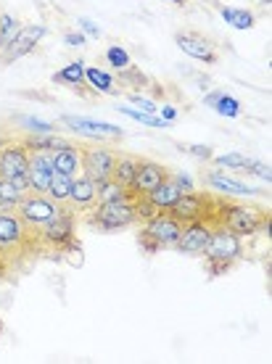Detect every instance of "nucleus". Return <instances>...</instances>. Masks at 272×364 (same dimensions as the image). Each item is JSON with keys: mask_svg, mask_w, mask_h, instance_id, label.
<instances>
[{"mask_svg": "<svg viewBox=\"0 0 272 364\" xmlns=\"http://www.w3.org/2000/svg\"><path fill=\"white\" fill-rule=\"evenodd\" d=\"M214 161H217L219 166H227V169H241V172H246L249 164H251V159H246L244 154H225V156H217Z\"/></svg>", "mask_w": 272, "mask_h": 364, "instance_id": "33", "label": "nucleus"}, {"mask_svg": "<svg viewBox=\"0 0 272 364\" xmlns=\"http://www.w3.org/2000/svg\"><path fill=\"white\" fill-rule=\"evenodd\" d=\"M162 119H167V122H174V119H177V111H174V106H162Z\"/></svg>", "mask_w": 272, "mask_h": 364, "instance_id": "43", "label": "nucleus"}, {"mask_svg": "<svg viewBox=\"0 0 272 364\" xmlns=\"http://www.w3.org/2000/svg\"><path fill=\"white\" fill-rule=\"evenodd\" d=\"M246 172H249V174H256V177H259V180H264V182H267V185H270V182H272V172H270V166L262 164V161H251V164H249V169H246Z\"/></svg>", "mask_w": 272, "mask_h": 364, "instance_id": "37", "label": "nucleus"}, {"mask_svg": "<svg viewBox=\"0 0 272 364\" xmlns=\"http://www.w3.org/2000/svg\"><path fill=\"white\" fill-rule=\"evenodd\" d=\"M72 180H74V177H69V174L53 172L46 196L51 200H56V203H66V200H69V191H72Z\"/></svg>", "mask_w": 272, "mask_h": 364, "instance_id": "27", "label": "nucleus"}, {"mask_svg": "<svg viewBox=\"0 0 272 364\" xmlns=\"http://www.w3.org/2000/svg\"><path fill=\"white\" fill-rule=\"evenodd\" d=\"M204 256H206V262H222V264L233 267V262H238L244 256V243H241V237L236 232L214 225L206 248H204Z\"/></svg>", "mask_w": 272, "mask_h": 364, "instance_id": "4", "label": "nucleus"}, {"mask_svg": "<svg viewBox=\"0 0 272 364\" xmlns=\"http://www.w3.org/2000/svg\"><path fill=\"white\" fill-rule=\"evenodd\" d=\"M51 161H53V172L69 174V177H77L82 172V151L77 146L61 148L51 154Z\"/></svg>", "mask_w": 272, "mask_h": 364, "instance_id": "19", "label": "nucleus"}, {"mask_svg": "<svg viewBox=\"0 0 272 364\" xmlns=\"http://www.w3.org/2000/svg\"><path fill=\"white\" fill-rule=\"evenodd\" d=\"M219 92H222V90H217V92H211V95H206V100H204V103H206V106H214V100L219 98Z\"/></svg>", "mask_w": 272, "mask_h": 364, "instance_id": "45", "label": "nucleus"}, {"mask_svg": "<svg viewBox=\"0 0 272 364\" xmlns=\"http://www.w3.org/2000/svg\"><path fill=\"white\" fill-rule=\"evenodd\" d=\"M85 85H90L93 92H103V95H114L117 87H114V77L109 72H103L98 66H90V69H85Z\"/></svg>", "mask_w": 272, "mask_h": 364, "instance_id": "23", "label": "nucleus"}, {"mask_svg": "<svg viewBox=\"0 0 272 364\" xmlns=\"http://www.w3.org/2000/svg\"><path fill=\"white\" fill-rule=\"evenodd\" d=\"M137 243H140V248H143L145 254H156V251H159V243H156L154 237L148 235L145 230H140V232H137Z\"/></svg>", "mask_w": 272, "mask_h": 364, "instance_id": "39", "label": "nucleus"}, {"mask_svg": "<svg viewBox=\"0 0 272 364\" xmlns=\"http://www.w3.org/2000/svg\"><path fill=\"white\" fill-rule=\"evenodd\" d=\"M48 35V29L43 27V24H29V27H19L16 37L11 40L9 48H3V58L6 61H16V58H21V55H27L35 50V46L43 40V37Z\"/></svg>", "mask_w": 272, "mask_h": 364, "instance_id": "13", "label": "nucleus"}, {"mask_svg": "<svg viewBox=\"0 0 272 364\" xmlns=\"http://www.w3.org/2000/svg\"><path fill=\"white\" fill-rule=\"evenodd\" d=\"M6 272H9V262H6V256H0V280L6 277Z\"/></svg>", "mask_w": 272, "mask_h": 364, "instance_id": "44", "label": "nucleus"}, {"mask_svg": "<svg viewBox=\"0 0 272 364\" xmlns=\"http://www.w3.org/2000/svg\"><path fill=\"white\" fill-rule=\"evenodd\" d=\"M209 235H211V225H209L206 219H196V222H188V225H182V232H180V240L174 243V248L180 251V254H204V248L209 243Z\"/></svg>", "mask_w": 272, "mask_h": 364, "instance_id": "12", "label": "nucleus"}, {"mask_svg": "<svg viewBox=\"0 0 272 364\" xmlns=\"http://www.w3.org/2000/svg\"><path fill=\"white\" fill-rule=\"evenodd\" d=\"M204 180H206V185L211 191H219V193H225V196H259L256 188H249L244 182L230 180V177H225L222 172H209Z\"/></svg>", "mask_w": 272, "mask_h": 364, "instance_id": "20", "label": "nucleus"}, {"mask_svg": "<svg viewBox=\"0 0 272 364\" xmlns=\"http://www.w3.org/2000/svg\"><path fill=\"white\" fill-rule=\"evenodd\" d=\"M209 225L214 228H227L230 232H236L238 237L246 235H256L267 230L270 232V214H264L262 209H254V206H244V203H230V200H214V211H211V219Z\"/></svg>", "mask_w": 272, "mask_h": 364, "instance_id": "1", "label": "nucleus"}, {"mask_svg": "<svg viewBox=\"0 0 272 364\" xmlns=\"http://www.w3.org/2000/svg\"><path fill=\"white\" fill-rule=\"evenodd\" d=\"M64 40H66V46L77 48V46H85V40H88V35H82V32H69V35H66Z\"/></svg>", "mask_w": 272, "mask_h": 364, "instance_id": "42", "label": "nucleus"}, {"mask_svg": "<svg viewBox=\"0 0 272 364\" xmlns=\"http://www.w3.org/2000/svg\"><path fill=\"white\" fill-rule=\"evenodd\" d=\"M37 246V232L29 230L16 211H0V256L24 254Z\"/></svg>", "mask_w": 272, "mask_h": 364, "instance_id": "2", "label": "nucleus"}, {"mask_svg": "<svg viewBox=\"0 0 272 364\" xmlns=\"http://www.w3.org/2000/svg\"><path fill=\"white\" fill-rule=\"evenodd\" d=\"M106 61L111 64V69H117V72H122V69H127L130 64V53L125 50V48L119 46H111L109 50H106Z\"/></svg>", "mask_w": 272, "mask_h": 364, "instance_id": "32", "label": "nucleus"}, {"mask_svg": "<svg viewBox=\"0 0 272 364\" xmlns=\"http://www.w3.org/2000/svg\"><path fill=\"white\" fill-rule=\"evenodd\" d=\"M72 209H90L98 203V185L85 177V174H77L72 180V191H69V200H66Z\"/></svg>", "mask_w": 272, "mask_h": 364, "instance_id": "17", "label": "nucleus"}, {"mask_svg": "<svg viewBox=\"0 0 272 364\" xmlns=\"http://www.w3.org/2000/svg\"><path fill=\"white\" fill-rule=\"evenodd\" d=\"M27 166H29V151L24 143L9 140L6 146L0 148V177H6V180L24 177Z\"/></svg>", "mask_w": 272, "mask_h": 364, "instance_id": "11", "label": "nucleus"}, {"mask_svg": "<svg viewBox=\"0 0 272 364\" xmlns=\"http://www.w3.org/2000/svg\"><path fill=\"white\" fill-rule=\"evenodd\" d=\"M90 225L95 228L106 230H122V228H130L132 222H137V214H135V198L132 200H106V203H95L90 206Z\"/></svg>", "mask_w": 272, "mask_h": 364, "instance_id": "3", "label": "nucleus"}, {"mask_svg": "<svg viewBox=\"0 0 272 364\" xmlns=\"http://www.w3.org/2000/svg\"><path fill=\"white\" fill-rule=\"evenodd\" d=\"M169 3H174V6H182V3H185V0H169Z\"/></svg>", "mask_w": 272, "mask_h": 364, "instance_id": "46", "label": "nucleus"}, {"mask_svg": "<svg viewBox=\"0 0 272 364\" xmlns=\"http://www.w3.org/2000/svg\"><path fill=\"white\" fill-rule=\"evenodd\" d=\"M143 230L159 243V248H172L174 243L180 240L182 222L180 219H174L169 211H159L156 217H151L148 222H145Z\"/></svg>", "mask_w": 272, "mask_h": 364, "instance_id": "10", "label": "nucleus"}, {"mask_svg": "<svg viewBox=\"0 0 272 364\" xmlns=\"http://www.w3.org/2000/svg\"><path fill=\"white\" fill-rule=\"evenodd\" d=\"M180 151L196 156V159H204V161L214 159V154H211V148H209V146H180Z\"/></svg>", "mask_w": 272, "mask_h": 364, "instance_id": "38", "label": "nucleus"}, {"mask_svg": "<svg viewBox=\"0 0 272 364\" xmlns=\"http://www.w3.org/2000/svg\"><path fill=\"white\" fill-rule=\"evenodd\" d=\"M127 82H137V87H143L148 80H145V74L140 72V69L127 66V69H122V72H119V85H127Z\"/></svg>", "mask_w": 272, "mask_h": 364, "instance_id": "35", "label": "nucleus"}, {"mask_svg": "<svg viewBox=\"0 0 272 364\" xmlns=\"http://www.w3.org/2000/svg\"><path fill=\"white\" fill-rule=\"evenodd\" d=\"M169 180L177 185V191H180V193H193V191H196V185H193L191 174L177 172V174H169Z\"/></svg>", "mask_w": 272, "mask_h": 364, "instance_id": "36", "label": "nucleus"}, {"mask_svg": "<svg viewBox=\"0 0 272 364\" xmlns=\"http://www.w3.org/2000/svg\"><path fill=\"white\" fill-rule=\"evenodd\" d=\"M0 211H3V209H0Z\"/></svg>", "mask_w": 272, "mask_h": 364, "instance_id": "49", "label": "nucleus"}, {"mask_svg": "<svg viewBox=\"0 0 272 364\" xmlns=\"http://www.w3.org/2000/svg\"><path fill=\"white\" fill-rule=\"evenodd\" d=\"M80 21V29H82V35H90V37H98L100 35V29L93 24L90 18H77Z\"/></svg>", "mask_w": 272, "mask_h": 364, "instance_id": "41", "label": "nucleus"}, {"mask_svg": "<svg viewBox=\"0 0 272 364\" xmlns=\"http://www.w3.org/2000/svg\"><path fill=\"white\" fill-rule=\"evenodd\" d=\"M137 161H140V159H135V156H117V161H114V172H111V180L119 182V185H125V188H130L132 180H135Z\"/></svg>", "mask_w": 272, "mask_h": 364, "instance_id": "24", "label": "nucleus"}, {"mask_svg": "<svg viewBox=\"0 0 272 364\" xmlns=\"http://www.w3.org/2000/svg\"><path fill=\"white\" fill-rule=\"evenodd\" d=\"M167 177H169V172H167L162 164L148 161V159H140V161H137L135 180L130 185V191H132V196H145L148 191H154L156 185H162Z\"/></svg>", "mask_w": 272, "mask_h": 364, "instance_id": "14", "label": "nucleus"}, {"mask_svg": "<svg viewBox=\"0 0 272 364\" xmlns=\"http://www.w3.org/2000/svg\"><path fill=\"white\" fill-rule=\"evenodd\" d=\"M27 193H29L27 174H24V177H16V180H6V177H0V209L14 211Z\"/></svg>", "mask_w": 272, "mask_h": 364, "instance_id": "18", "label": "nucleus"}, {"mask_svg": "<svg viewBox=\"0 0 272 364\" xmlns=\"http://www.w3.org/2000/svg\"><path fill=\"white\" fill-rule=\"evenodd\" d=\"M37 240L51 248H66L74 240V211L72 206H58L56 217L37 230Z\"/></svg>", "mask_w": 272, "mask_h": 364, "instance_id": "5", "label": "nucleus"}, {"mask_svg": "<svg viewBox=\"0 0 272 364\" xmlns=\"http://www.w3.org/2000/svg\"><path fill=\"white\" fill-rule=\"evenodd\" d=\"M6 143H9V140H6V137H0V148L6 146Z\"/></svg>", "mask_w": 272, "mask_h": 364, "instance_id": "47", "label": "nucleus"}, {"mask_svg": "<svg viewBox=\"0 0 272 364\" xmlns=\"http://www.w3.org/2000/svg\"><path fill=\"white\" fill-rule=\"evenodd\" d=\"M214 196H209V193H182L180 198L174 200L172 206H169V214L174 219H180L182 225H188V222H196V219H211V211H214Z\"/></svg>", "mask_w": 272, "mask_h": 364, "instance_id": "7", "label": "nucleus"}, {"mask_svg": "<svg viewBox=\"0 0 272 364\" xmlns=\"http://www.w3.org/2000/svg\"><path fill=\"white\" fill-rule=\"evenodd\" d=\"M19 32V21L11 14H0V50L11 46V40Z\"/></svg>", "mask_w": 272, "mask_h": 364, "instance_id": "31", "label": "nucleus"}, {"mask_svg": "<svg viewBox=\"0 0 272 364\" xmlns=\"http://www.w3.org/2000/svg\"><path fill=\"white\" fill-rule=\"evenodd\" d=\"M130 100H132L135 106H140V111H145V114H156V109H159V106H156L154 100L143 98L140 92H132V95H130Z\"/></svg>", "mask_w": 272, "mask_h": 364, "instance_id": "40", "label": "nucleus"}, {"mask_svg": "<svg viewBox=\"0 0 272 364\" xmlns=\"http://www.w3.org/2000/svg\"><path fill=\"white\" fill-rule=\"evenodd\" d=\"M211 109L217 111L219 117H227V119H236V117H241V100L238 98H233V95H225V92H219V98L214 100V106Z\"/></svg>", "mask_w": 272, "mask_h": 364, "instance_id": "30", "label": "nucleus"}, {"mask_svg": "<svg viewBox=\"0 0 272 364\" xmlns=\"http://www.w3.org/2000/svg\"><path fill=\"white\" fill-rule=\"evenodd\" d=\"M21 143L27 146L29 154H56V151H61V148L72 146L69 140L58 137L56 132H46V135H27Z\"/></svg>", "mask_w": 272, "mask_h": 364, "instance_id": "21", "label": "nucleus"}, {"mask_svg": "<svg viewBox=\"0 0 272 364\" xmlns=\"http://www.w3.org/2000/svg\"><path fill=\"white\" fill-rule=\"evenodd\" d=\"M180 196H182V193L177 191V185H174V182L169 180V177H167V180H164L162 185H156L154 191L145 193V198L151 200V203H154V206L159 211H167L174 203V200L180 198Z\"/></svg>", "mask_w": 272, "mask_h": 364, "instance_id": "22", "label": "nucleus"}, {"mask_svg": "<svg viewBox=\"0 0 272 364\" xmlns=\"http://www.w3.org/2000/svg\"><path fill=\"white\" fill-rule=\"evenodd\" d=\"M222 18H225L227 24L233 29H251L254 27V14L246 9H222Z\"/></svg>", "mask_w": 272, "mask_h": 364, "instance_id": "28", "label": "nucleus"}, {"mask_svg": "<svg viewBox=\"0 0 272 364\" xmlns=\"http://www.w3.org/2000/svg\"><path fill=\"white\" fill-rule=\"evenodd\" d=\"M61 124L77 132L82 137H93V140H119L125 135V129L117 127V124H109V122H95V119L88 117H72V114H64L61 117Z\"/></svg>", "mask_w": 272, "mask_h": 364, "instance_id": "8", "label": "nucleus"}, {"mask_svg": "<svg viewBox=\"0 0 272 364\" xmlns=\"http://www.w3.org/2000/svg\"><path fill=\"white\" fill-rule=\"evenodd\" d=\"M53 177V161L51 154H29V166H27V182L29 193H46Z\"/></svg>", "mask_w": 272, "mask_h": 364, "instance_id": "15", "label": "nucleus"}, {"mask_svg": "<svg viewBox=\"0 0 272 364\" xmlns=\"http://www.w3.org/2000/svg\"><path fill=\"white\" fill-rule=\"evenodd\" d=\"M53 82L80 90L82 85H85V61H72V64H66L61 72L53 74Z\"/></svg>", "mask_w": 272, "mask_h": 364, "instance_id": "25", "label": "nucleus"}, {"mask_svg": "<svg viewBox=\"0 0 272 364\" xmlns=\"http://www.w3.org/2000/svg\"><path fill=\"white\" fill-rule=\"evenodd\" d=\"M58 206H61V203L51 200L46 193H27V196L21 198V203L16 206V214L21 217V222H24L29 230L37 232L46 222H51V219L56 217Z\"/></svg>", "mask_w": 272, "mask_h": 364, "instance_id": "6", "label": "nucleus"}, {"mask_svg": "<svg viewBox=\"0 0 272 364\" xmlns=\"http://www.w3.org/2000/svg\"><path fill=\"white\" fill-rule=\"evenodd\" d=\"M117 154H111L109 148H85L82 151V174L90 177L93 182L111 180Z\"/></svg>", "mask_w": 272, "mask_h": 364, "instance_id": "9", "label": "nucleus"}, {"mask_svg": "<svg viewBox=\"0 0 272 364\" xmlns=\"http://www.w3.org/2000/svg\"><path fill=\"white\" fill-rule=\"evenodd\" d=\"M98 185V203H106V200H132V191L125 188V185H119L114 180H103V182H95Z\"/></svg>", "mask_w": 272, "mask_h": 364, "instance_id": "26", "label": "nucleus"}, {"mask_svg": "<svg viewBox=\"0 0 272 364\" xmlns=\"http://www.w3.org/2000/svg\"><path fill=\"white\" fill-rule=\"evenodd\" d=\"M174 40H177V46H180L182 53H188L191 58H196V61H204V64H217V50L211 48V43H209L206 37L193 35V32H180Z\"/></svg>", "mask_w": 272, "mask_h": 364, "instance_id": "16", "label": "nucleus"}, {"mask_svg": "<svg viewBox=\"0 0 272 364\" xmlns=\"http://www.w3.org/2000/svg\"><path fill=\"white\" fill-rule=\"evenodd\" d=\"M117 111L119 114H125V117H130V119H135V122H140V124H145V127H169L172 122H167V119H159V117H154V114H145V111H140V109H127V106H117Z\"/></svg>", "mask_w": 272, "mask_h": 364, "instance_id": "29", "label": "nucleus"}, {"mask_svg": "<svg viewBox=\"0 0 272 364\" xmlns=\"http://www.w3.org/2000/svg\"><path fill=\"white\" fill-rule=\"evenodd\" d=\"M24 129H27L29 135H46V132H56V127L51 122H43V119H35V117H21L19 119Z\"/></svg>", "mask_w": 272, "mask_h": 364, "instance_id": "34", "label": "nucleus"}, {"mask_svg": "<svg viewBox=\"0 0 272 364\" xmlns=\"http://www.w3.org/2000/svg\"><path fill=\"white\" fill-rule=\"evenodd\" d=\"M0 333H3V322H0Z\"/></svg>", "mask_w": 272, "mask_h": 364, "instance_id": "48", "label": "nucleus"}]
</instances>
